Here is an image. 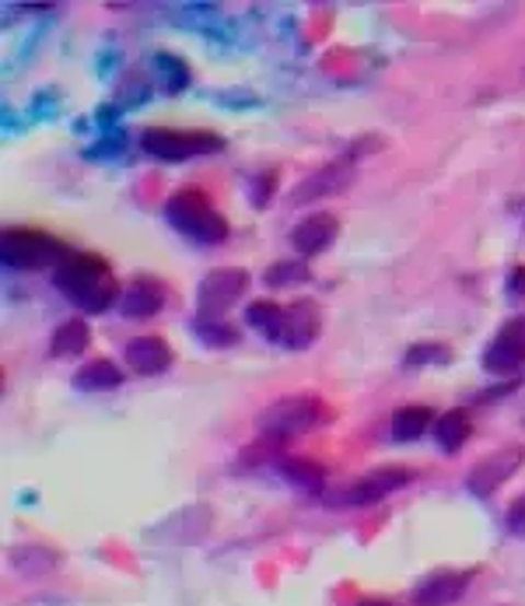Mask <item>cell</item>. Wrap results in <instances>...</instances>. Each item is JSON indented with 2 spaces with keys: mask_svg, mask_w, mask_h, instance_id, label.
Listing matches in <instances>:
<instances>
[{
  "mask_svg": "<svg viewBox=\"0 0 525 606\" xmlns=\"http://www.w3.org/2000/svg\"><path fill=\"white\" fill-rule=\"evenodd\" d=\"M389 427H392L396 442H418L427 432H434V414H431V407H424V403H407L392 414Z\"/></svg>",
  "mask_w": 525,
  "mask_h": 606,
  "instance_id": "16",
  "label": "cell"
},
{
  "mask_svg": "<svg viewBox=\"0 0 525 606\" xmlns=\"http://www.w3.org/2000/svg\"><path fill=\"white\" fill-rule=\"evenodd\" d=\"M427 362H448V351L442 344H413L403 358V365H427Z\"/></svg>",
  "mask_w": 525,
  "mask_h": 606,
  "instance_id": "26",
  "label": "cell"
},
{
  "mask_svg": "<svg viewBox=\"0 0 525 606\" xmlns=\"http://www.w3.org/2000/svg\"><path fill=\"white\" fill-rule=\"evenodd\" d=\"M504 526H509V533H515V537H525V494H518L509 505V512H504Z\"/></svg>",
  "mask_w": 525,
  "mask_h": 606,
  "instance_id": "27",
  "label": "cell"
},
{
  "mask_svg": "<svg viewBox=\"0 0 525 606\" xmlns=\"http://www.w3.org/2000/svg\"><path fill=\"white\" fill-rule=\"evenodd\" d=\"M336 236H340V221L333 218L330 210H319V214H309V218L292 228V245L305 260H309V256L326 253Z\"/></svg>",
  "mask_w": 525,
  "mask_h": 606,
  "instance_id": "13",
  "label": "cell"
},
{
  "mask_svg": "<svg viewBox=\"0 0 525 606\" xmlns=\"http://www.w3.org/2000/svg\"><path fill=\"white\" fill-rule=\"evenodd\" d=\"M193 333L201 336L207 347H231V344H239V330L228 327V319L196 316L193 319Z\"/></svg>",
  "mask_w": 525,
  "mask_h": 606,
  "instance_id": "22",
  "label": "cell"
},
{
  "mask_svg": "<svg viewBox=\"0 0 525 606\" xmlns=\"http://www.w3.org/2000/svg\"><path fill=\"white\" fill-rule=\"evenodd\" d=\"M166 221L201 245H217L228 239V221L214 210L201 190H179L166 201Z\"/></svg>",
  "mask_w": 525,
  "mask_h": 606,
  "instance_id": "2",
  "label": "cell"
},
{
  "mask_svg": "<svg viewBox=\"0 0 525 606\" xmlns=\"http://www.w3.org/2000/svg\"><path fill=\"white\" fill-rule=\"evenodd\" d=\"M525 462V445H501V449L487 453L483 459L473 462V470L466 473V491L477 498H491L504 480H512L518 467Z\"/></svg>",
  "mask_w": 525,
  "mask_h": 606,
  "instance_id": "7",
  "label": "cell"
},
{
  "mask_svg": "<svg viewBox=\"0 0 525 606\" xmlns=\"http://www.w3.org/2000/svg\"><path fill=\"white\" fill-rule=\"evenodd\" d=\"M70 256V249L46 236V231H32V228H8L0 236V260H4L11 271H39V266H57Z\"/></svg>",
  "mask_w": 525,
  "mask_h": 606,
  "instance_id": "4",
  "label": "cell"
},
{
  "mask_svg": "<svg viewBox=\"0 0 525 606\" xmlns=\"http://www.w3.org/2000/svg\"><path fill=\"white\" fill-rule=\"evenodd\" d=\"M155 67H158L161 81H166V92L179 95V92H186L190 88V67H186L183 57H175V53H158Z\"/></svg>",
  "mask_w": 525,
  "mask_h": 606,
  "instance_id": "23",
  "label": "cell"
},
{
  "mask_svg": "<svg viewBox=\"0 0 525 606\" xmlns=\"http://www.w3.org/2000/svg\"><path fill=\"white\" fill-rule=\"evenodd\" d=\"M126 354V365H130L137 376H158V371H166L172 365V347L166 336H137V341H130L123 347Z\"/></svg>",
  "mask_w": 525,
  "mask_h": 606,
  "instance_id": "15",
  "label": "cell"
},
{
  "mask_svg": "<svg viewBox=\"0 0 525 606\" xmlns=\"http://www.w3.org/2000/svg\"><path fill=\"white\" fill-rule=\"evenodd\" d=\"M509 295L518 301V298H525V266H515V271L509 274Z\"/></svg>",
  "mask_w": 525,
  "mask_h": 606,
  "instance_id": "28",
  "label": "cell"
},
{
  "mask_svg": "<svg viewBox=\"0 0 525 606\" xmlns=\"http://www.w3.org/2000/svg\"><path fill=\"white\" fill-rule=\"evenodd\" d=\"M88 344H92V327H88L84 319H67V323L53 333L49 354L53 358H78V354L88 351Z\"/></svg>",
  "mask_w": 525,
  "mask_h": 606,
  "instance_id": "18",
  "label": "cell"
},
{
  "mask_svg": "<svg viewBox=\"0 0 525 606\" xmlns=\"http://www.w3.org/2000/svg\"><path fill=\"white\" fill-rule=\"evenodd\" d=\"M53 284L64 291L67 301H75V306L88 316L109 312L113 306H119V298H123V288L116 284L113 271H109V263L95 253H75V249H70V256L53 271Z\"/></svg>",
  "mask_w": 525,
  "mask_h": 606,
  "instance_id": "1",
  "label": "cell"
},
{
  "mask_svg": "<svg viewBox=\"0 0 525 606\" xmlns=\"http://www.w3.org/2000/svg\"><path fill=\"white\" fill-rule=\"evenodd\" d=\"M525 365V316L504 323L483 351V368L494 376H512Z\"/></svg>",
  "mask_w": 525,
  "mask_h": 606,
  "instance_id": "9",
  "label": "cell"
},
{
  "mask_svg": "<svg viewBox=\"0 0 525 606\" xmlns=\"http://www.w3.org/2000/svg\"><path fill=\"white\" fill-rule=\"evenodd\" d=\"M140 151L158 158V162H190L201 155L225 151V137L207 134V130H166V127H148L140 134Z\"/></svg>",
  "mask_w": 525,
  "mask_h": 606,
  "instance_id": "5",
  "label": "cell"
},
{
  "mask_svg": "<svg viewBox=\"0 0 525 606\" xmlns=\"http://www.w3.org/2000/svg\"><path fill=\"white\" fill-rule=\"evenodd\" d=\"M326 418V403L312 393H298V397H284L274 400L263 414L256 418V427L266 442H284V438H295L319 427Z\"/></svg>",
  "mask_w": 525,
  "mask_h": 606,
  "instance_id": "3",
  "label": "cell"
},
{
  "mask_svg": "<svg viewBox=\"0 0 525 606\" xmlns=\"http://www.w3.org/2000/svg\"><path fill=\"white\" fill-rule=\"evenodd\" d=\"M249 288V271L242 266H217L201 281V291H196V316H210V319H225V312L242 298Z\"/></svg>",
  "mask_w": 525,
  "mask_h": 606,
  "instance_id": "6",
  "label": "cell"
},
{
  "mask_svg": "<svg viewBox=\"0 0 525 606\" xmlns=\"http://www.w3.org/2000/svg\"><path fill=\"white\" fill-rule=\"evenodd\" d=\"M473 582V572H431L418 590H413V603L418 606H452L463 599V593Z\"/></svg>",
  "mask_w": 525,
  "mask_h": 606,
  "instance_id": "14",
  "label": "cell"
},
{
  "mask_svg": "<svg viewBox=\"0 0 525 606\" xmlns=\"http://www.w3.org/2000/svg\"><path fill=\"white\" fill-rule=\"evenodd\" d=\"M357 606H396V603H389V599H378V596H372V599H361Z\"/></svg>",
  "mask_w": 525,
  "mask_h": 606,
  "instance_id": "29",
  "label": "cell"
},
{
  "mask_svg": "<svg viewBox=\"0 0 525 606\" xmlns=\"http://www.w3.org/2000/svg\"><path fill=\"white\" fill-rule=\"evenodd\" d=\"M123 368L109 358H99V362H88L81 365V371L75 376V386L84 389V393H109V389H119L123 386Z\"/></svg>",
  "mask_w": 525,
  "mask_h": 606,
  "instance_id": "17",
  "label": "cell"
},
{
  "mask_svg": "<svg viewBox=\"0 0 525 606\" xmlns=\"http://www.w3.org/2000/svg\"><path fill=\"white\" fill-rule=\"evenodd\" d=\"M14 561L22 564V575H43V572H49L53 554L49 550H39V547H28V550H18Z\"/></svg>",
  "mask_w": 525,
  "mask_h": 606,
  "instance_id": "25",
  "label": "cell"
},
{
  "mask_svg": "<svg viewBox=\"0 0 525 606\" xmlns=\"http://www.w3.org/2000/svg\"><path fill=\"white\" fill-rule=\"evenodd\" d=\"M312 277L309 271V263H301V260H281L274 263L270 271L263 274V281L270 284V288H287V284H305Z\"/></svg>",
  "mask_w": 525,
  "mask_h": 606,
  "instance_id": "24",
  "label": "cell"
},
{
  "mask_svg": "<svg viewBox=\"0 0 525 606\" xmlns=\"http://www.w3.org/2000/svg\"><path fill=\"white\" fill-rule=\"evenodd\" d=\"M281 319H284V306H277V301H249V309H246V323L252 330H260L270 344L277 341V333H281Z\"/></svg>",
  "mask_w": 525,
  "mask_h": 606,
  "instance_id": "21",
  "label": "cell"
},
{
  "mask_svg": "<svg viewBox=\"0 0 525 606\" xmlns=\"http://www.w3.org/2000/svg\"><path fill=\"white\" fill-rule=\"evenodd\" d=\"M277 473H281L292 488H298V491H312V494H319V491L326 488V470L319 467V462H312V459L287 456V459L277 462Z\"/></svg>",
  "mask_w": 525,
  "mask_h": 606,
  "instance_id": "19",
  "label": "cell"
},
{
  "mask_svg": "<svg viewBox=\"0 0 525 606\" xmlns=\"http://www.w3.org/2000/svg\"><path fill=\"white\" fill-rule=\"evenodd\" d=\"M469 432H473V427H469L466 410H445V414L434 421V442H438L445 453H459Z\"/></svg>",
  "mask_w": 525,
  "mask_h": 606,
  "instance_id": "20",
  "label": "cell"
},
{
  "mask_svg": "<svg viewBox=\"0 0 525 606\" xmlns=\"http://www.w3.org/2000/svg\"><path fill=\"white\" fill-rule=\"evenodd\" d=\"M322 330V312L312 298H298L292 306H284V319H281V333L277 341L287 351H305Z\"/></svg>",
  "mask_w": 525,
  "mask_h": 606,
  "instance_id": "10",
  "label": "cell"
},
{
  "mask_svg": "<svg viewBox=\"0 0 525 606\" xmlns=\"http://www.w3.org/2000/svg\"><path fill=\"white\" fill-rule=\"evenodd\" d=\"M351 180H354V162H351V158H340V162L322 165L305 183H298L292 190V204L301 207V204H312V201H326V197H333V193L347 190Z\"/></svg>",
  "mask_w": 525,
  "mask_h": 606,
  "instance_id": "11",
  "label": "cell"
},
{
  "mask_svg": "<svg viewBox=\"0 0 525 606\" xmlns=\"http://www.w3.org/2000/svg\"><path fill=\"white\" fill-rule=\"evenodd\" d=\"M166 309V284L158 277H148L140 274L134 277L130 284L123 288V298H119V312L126 319H151Z\"/></svg>",
  "mask_w": 525,
  "mask_h": 606,
  "instance_id": "12",
  "label": "cell"
},
{
  "mask_svg": "<svg viewBox=\"0 0 525 606\" xmlns=\"http://www.w3.org/2000/svg\"><path fill=\"white\" fill-rule=\"evenodd\" d=\"M410 470L407 467H378L372 473H365L361 480H354V484H347L343 491L330 494L326 502H336V505H375L383 502V498H389L392 491H400L410 484Z\"/></svg>",
  "mask_w": 525,
  "mask_h": 606,
  "instance_id": "8",
  "label": "cell"
}]
</instances>
